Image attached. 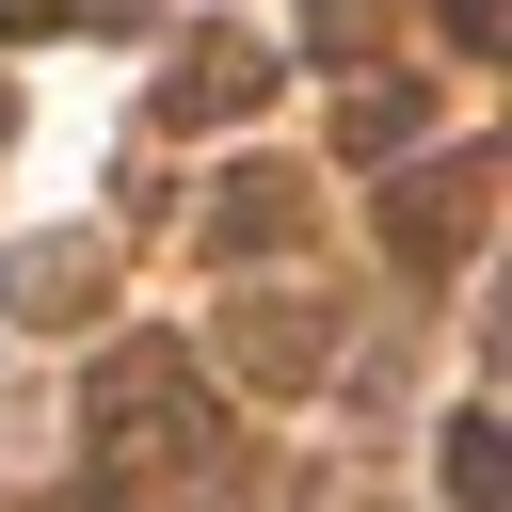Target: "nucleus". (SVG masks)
Listing matches in <instances>:
<instances>
[{"label": "nucleus", "instance_id": "39448f33", "mask_svg": "<svg viewBox=\"0 0 512 512\" xmlns=\"http://www.w3.org/2000/svg\"><path fill=\"white\" fill-rule=\"evenodd\" d=\"M0 304L64 336V320H96V304H112V256H96V240H16V256H0Z\"/></svg>", "mask_w": 512, "mask_h": 512}, {"label": "nucleus", "instance_id": "0eeeda50", "mask_svg": "<svg viewBox=\"0 0 512 512\" xmlns=\"http://www.w3.org/2000/svg\"><path fill=\"white\" fill-rule=\"evenodd\" d=\"M208 240H224V256L288 240V176H224V192H208Z\"/></svg>", "mask_w": 512, "mask_h": 512}, {"label": "nucleus", "instance_id": "20e7f679", "mask_svg": "<svg viewBox=\"0 0 512 512\" xmlns=\"http://www.w3.org/2000/svg\"><path fill=\"white\" fill-rule=\"evenodd\" d=\"M256 96H272V48H256V32H192V48L160 64V128H240Z\"/></svg>", "mask_w": 512, "mask_h": 512}, {"label": "nucleus", "instance_id": "9b49d317", "mask_svg": "<svg viewBox=\"0 0 512 512\" xmlns=\"http://www.w3.org/2000/svg\"><path fill=\"white\" fill-rule=\"evenodd\" d=\"M304 32H320V48H368V0H320Z\"/></svg>", "mask_w": 512, "mask_h": 512}, {"label": "nucleus", "instance_id": "423d86ee", "mask_svg": "<svg viewBox=\"0 0 512 512\" xmlns=\"http://www.w3.org/2000/svg\"><path fill=\"white\" fill-rule=\"evenodd\" d=\"M448 512H512V432L496 416H448Z\"/></svg>", "mask_w": 512, "mask_h": 512}, {"label": "nucleus", "instance_id": "9d476101", "mask_svg": "<svg viewBox=\"0 0 512 512\" xmlns=\"http://www.w3.org/2000/svg\"><path fill=\"white\" fill-rule=\"evenodd\" d=\"M80 0H0V48H32V32H64Z\"/></svg>", "mask_w": 512, "mask_h": 512}, {"label": "nucleus", "instance_id": "f257e3e1", "mask_svg": "<svg viewBox=\"0 0 512 512\" xmlns=\"http://www.w3.org/2000/svg\"><path fill=\"white\" fill-rule=\"evenodd\" d=\"M80 432H96L128 480H208V464H224V384H192L176 336H128V352L80 384Z\"/></svg>", "mask_w": 512, "mask_h": 512}, {"label": "nucleus", "instance_id": "6e6552de", "mask_svg": "<svg viewBox=\"0 0 512 512\" xmlns=\"http://www.w3.org/2000/svg\"><path fill=\"white\" fill-rule=\"evenodd\" d=\"M416 128H432V112H416V80H352V144H368V160H400Z\"/></svg>", "mask_w": 512, "mask_h": 512}, {"label": "nucleus", "instance_id": "1a4fd4ad", "mask_svg": "<svg viewBox=\"0 0 512 512\" xmlns=\"http://www.w3.org/2000/svg\"><path fill=\"white\" fill-rule=\"evenodd\" d=\"M448 48H512V0H448Z\"/></svg>", "mask_w": 512, "mask_h": 512}, {"label": "nucleus", "instance_id": "7ed1b4c3", "mask_svg": "<svg viewBox=\"0 0 512 512\" xmlns=\"http://www.w3.org/2000/svg\"><path fill=\"white\" fill-rule=\"evenodd\" d=\"M224 368H240L256 400H304V384L336 368V304H224Z\"/></svg>", "mask_w": 512, "mask_h": 512}, {"label": "nucleus", "instance_id": "f03ea898", "mask_svg": "<svg viewBox=\"0 0 512 512\" xmlns=\"http://www.w3.org/2000/svg\"><path fill=\"white\" fill-rule=\"evenodd\" d=\"M480 160H416V176H384V256H416V272H448L464 240H480Z\"/></svg>", "mask_w": 512, "mask_h": 512}]
</instances>
